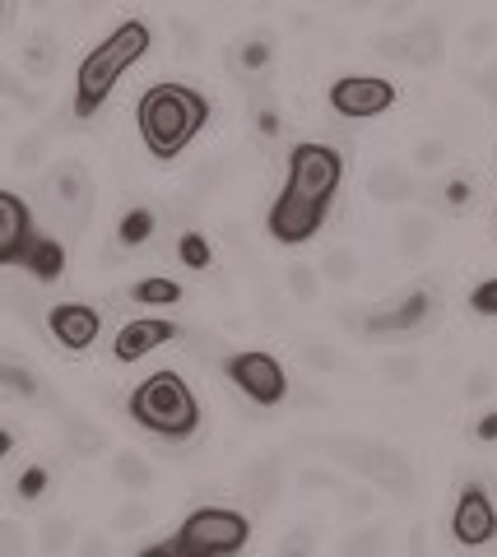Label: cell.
<instances>
[{"instance_id": "6da1fadb", "label": "cell", "mask_w": 497, "mask_h": 557, "mask_svg": "<svg viewBox=\"0 0 497 557\" xmlns=\"http://www.w3.org/2000/svg\"><path fill=\"white\" fill-rule=\"evenodd\" d=\"M135 121H140V139L153 159L173 163L210 126V98L191 89V84H153L135 102Z\"/></svg>"}, {"instance_id": "7a4b0ae2", "label": "cell", "mask_w": 497, "mask_h": 557, "mask_svg": "<svg viewBox=\"0 0 497 557\" xmlns=\"http://www.w3.org/2000/svg\"><path fill=\"white\" fill-rule=\"evenodd\" d=\"M153 33L145 20H126L116 24L108 38H102L89 57L79 61V75H75V116H94L102 112V102H108V94L116 89V79L126 75V70L135 65L149 51Z\"/></svg>"}, {"instance_id": "3957f363", "label": "cell", "mask_w": 497, "mask_h": 557, "mask_svg": "<svg viewBox=\"0 0 497 557\" xmlns=\"http://www.w3.org/2000/svg\"><path fill=\"white\" fill-rule=\"evenodd\" d=\"M131 418L163 442H191L200 432V399L173 368H163L131 391Z\"/></svg>"}, {"instance_id": "277c9868", "label": "cell", "mask_w": 497, "mask_h": 557, "mask_svg": "<svg viewBox=\"0 0 497 557\" xmlns=\"http://www.w3.org/2000/svg\"><path fill=\"white\" fill-rule=\"evenodd\" d=\"M251 539V520L233 507H200L182 520V530L149 553H182V557H228L243 553Z\"/></svg>"}, {"instance_id": "5b68a950", "label": "cell", "mask_w": 497, "mask_h": 557, "mask_svg": "<svg viewBox=\"0 0 497 557\" xmlns=\"http://www.w3.org/2000/svg\"><path fill=\"white\" fill-rule=\"evenodd\" d=\"M339 182H345V159H339V149L321 145V139L294 145V153H288V186H294L298 196L331 209Z\"/></svg>"}, {"instance_id": "8992f818", "label": "cell", "mask_w": 497, "mask_h": 557, "mask_svg": "<svg viewBox=\"0 0 497 557\" xmlns=\"http://www.w3.org/2000/svg\"><path fill=\"white\" fill-rule=\"evenodd\" d=\"M335 456L345 460L353 474H363L390 497H409L414 493V469L400 460V450H390L382 442H335Z\"/></svg>"}, {"instance_id": "52a82bcc", "label": "cell", "mask_w": 497, "mask_h": 557, "mask_svg": "<svg viewBox=\"0 0 497 557\" xmlns=\"http://www.w3.org/2000/svg\"><path fill=\"white\" fill-rule=\"evenodd\" d=\"M224 372L237 391H243L251 405H284V395H288V372H284V362L265 354V348H247V354H233L224 358Z\"/></svg>"}, {"instance_id": "ba28073f", "label": "cell", "mask_w": 497, "mask_h": 557, "mask_svg": "<svg viewBox=\"0 0 497 557\" xmlns=\"http://www.w3.org/2000/svg\"><path fill=\"white\" fill-rule=\"evenodd\" d=\"M331 108L349 121H368V116H382L396 108V84L382 79V75H339L331 84Z\"/></svg>"}, {"instance_id": "9c48e42d", "label": "cell", "mask_w": 497, "mask_h": 557, "mask_svg": "<svg viewBox=\"0 0 497 557\" xmlns=\"http://www.w3.org/2000/svg\"><path fill=\"white\" fill-rule=\"evenodd\" d=\"M265 223H270V237H274V242H284V247H302V242H312V237L321 233L325 205L298 196L294 186H284L279 196H274Z\"/></svg>"}, {"instance_id": "30bf717a", "label": "cell", "mask_w": 497, "mask_h": 557, "mask_svg": "<svg viewBox=\"0 0 497 557\" xmlns=\"http://www.w3.org/2000/svg\"><path fill=\"white\" fill-rule=\"evenodd\" d=\"M451 534L465 548H484V544H493V539H497V507H493V497L479 483L460 487L456 511H451Z\"/></svg>"}, {"instance_id": "8fae6325", "label": "cell", "mask_w": 497, "mask_h": 557, "mask_svg": "<svg viewBox=\"0 0 497 557\" xmlns=\"http://www.w3.org/2000/svg\"><path fill=\"white\" fill-rule=\"evenodd\" d=\"M38 228H33V209L24 196L0 190V265H24Z\"/></svg>"}, {"instance_id": "7c38bea8", "label": "cell", "mask_w": 497, "mask_h": 557, "mask_svg": "<svg viewBox=\"0 0 497 557\" xmlns=\"http://www.w3.org/2000/svg\"><path fill=\"white\" fill-rule=\"evenodd\" d=\"M51 200H57V209L65 214V223H71V233H79L84 223H89L94 214V177L84 163H61L57 172H51Z\"/></svg>"}, {"instance_id": "4fadbf2b", "label": "cell", "mask_w": 497, "mask_h": 557, "mask_svg": "<svg viewBox=\"0 0 497 557\" xmlns=\"http://www.w3.org/2000/svg\"><path fill=\"white\" fill-rule=\"evenodd\" d=\"M47 330H51V339H57L65 354H84V348L102 335V317H98V307H89V302H61V307L47 311Z\"/></svg>"}, {"instance_id": "5bb4252c", "label": "cell", "mask_w": 497, "mask_h": 557, "mask_svg": "<svg viewBox=\"0 0 497 557\" xmlns=\"http://www.w3.org/2000/svg\"><path fill=\"white\" fill-rule=\"evenodd\" d=\"M386 61H400V65H414V70H433L442 61V28L437 24H419L400 33V38H382L376 42Z\"/></svg>"}, {"instance_id": "9a60e30c", "label": "cell", "mask_w": 497, "mask_h": 557, "mask_svg": "<svg viewBox=\"0 0 497 557\" xmlns=\"http://www.w3.org/2000/svg\"><path fill=\"white\" fill-rule=\"evenodd\" d=\"M177 335H182V330H177L173 321H159V317L131 321V325H122V335L112 339V354H116V362H140V358L153 354V348L173 344Z\"/></svg>"}, {"instance_id": "2e32d148", "label": "cell", "mask_w": 497, "mask_h": 557, "mask_svg": "<svg viewBox=\"0 0 497 557\" xmlns=\"http://www.w3.org/2000/svg\"><path fill=\"white\" fill-rule=\"evenodd\" d=\"M279 493H284V465L279 460H256L247 474H243V497L251 502V511L274 507Z\"/></svg>"}, {"instance_id": "e0dca14e", "label": "cell", "mask_w": 497, "mask_h": 557, "mask_svg": "<svg viewBox=\"0 0 497 557\" xmlns=\"http://www.w3.org/2000/svg\"><path fill=\"white\" fill-rule=\"evenodd\" d=\"M368 196L376 205H405V200H414L419 190H414V177H409L400 163H376L368 172Z\"/></svg>"}, {"instance_id": "ac0fdd59", "label": "cell", "mask_w": 497, "mask_h": 557, "mask_svg": "<svg viewBox=\"0 0 497 557\" xmlns=\"http://www.w3.org/2000/svg\"><path fill=\"white\" fill-rule=\"evenodd\" d=\"M427 307H433V298L419 288V293H409L405 302L396 307H386V311H376V317H368V330L372 335H396V330H414L423 317H427Z\"/></svg>"}, {"instance_id": "d6986e66", "label": "cell", "mask_w": 497, "mask_h": 557, "mask_svg": "<svg viewBox=\"0 0 497 557\" xmlns=\"http://www.w3.org/2000/svg\"><path fill=\"white\" fill-rule=\"evenodd\" d=\"M433 242H437V223H433V219H423V214L405 219V223H400V233H396V247H400L405 260H423L427 251H433Z\"/></svg>"}, {"instance_id": "ffe728a7", "label": "cell", "mask_w": 497, "mask_h": 557, "mask_svg": "<svg viewBox=\"0 0 497 557\" xmlns=\"http://www.w3.org/2000/svg\"><path fill=\"white\" fill-rule=\"evenodd\" d=\"M24 265L38 274L42 284H51V278H61V270H65V247H61L57 237H38V242H33V251H28Z\"/></svg>"}, {"instance_id": "44dd1931", "label": "cell", "mask_w": 497, "mask_h": 557, "mask_svg": "<svg viewBox=\"0 0 497 557\" xmlns=\"http://www.w3.org/2000/svg\"><path fill=\"white\" fill-rule=\"evenodd\" d=\"M153 228H159V219H153V209H126L122 214V228H116V242L122 247H145V242L153 237Z\"/></svg>"}, {"instance_id": "7402d4cb", "label": "cell", "mask_w": 497, "mask_h": 557, "mask_svg": "<svg viewBox=\"0 0 497 557\" xmlns=\"http://www.w3.org/2000/svg\"><path fill=\"white\" fill-rule=\"evenodd\" d=\"M112 474H116V483H122V487H131V493H145V487L153 483L149 460H140L135 450H122V456L112 460Z\"/></svg>"}, {"instance_id": "603a6c76", "label": "cell", "mask_w": 497, "mask_h": 557, "mask_svg": "<svg viewBox=\"0 0 497 557\" xmlns=\"http://www.w3.org/2000/svg\"><path fill=\"white\" fill-rule=\"evenodd\" d=\"M131 298L135 302H149V307H167V302H177L182 298V284H173V278H140V284L131 288Z\"/></svg>"}, {"instance_id": "cb8c5ba5", "label": "cell", "mask_w": 497, "mask_h": 557, "mask_svg": "<svg viewBox=\"0 0 497 557\" xmlns=\"http://www.w3.org/2000/svg\"><path fill=\"white\" fill-rule=\"evenodd\" d=\"M65 442H71L75 456H98V450L108 446V437H102V428L84 423V418H71V423H65Z\"/></svg>"}, {"instance_id": "d4e9b609", "label": "cell", "mask_w": 497, "mask_h": 557, "mask_svg": "<svg viewBox=\"0 0 497 557\" xmlns=\"http://www.w3.org/2000/svg\"><path fill=\"white\" fill-rule=\"evenodd\" d=\"M321 274L331 278V284H349V278L358 274V256L349 247H331L321 256Z\"/></svg>"}, {"instance_id": "484cf974", "label": "cell", "mask_w": 497, "mask_h": 557, "mask_svg": "<svg viewBox=\"0 0 497 557\" xmlns=\"http://www.w3.org/2000/svg\"><path fill=\"white\" fill-rule=\"evenodd\" d=\"M382 381L386 386H414L419 381V358L414 354H396L382 362Z\"/></svg>"}, {"instance_id": "4316f807", "label": "cell", "mask_w": 497, "mask_h": 557, "mask_svg": "<svg viewBox=\"0 0 497 557\" xmlns=\"http://www.w3.org/2000/svg\"><path fill=\"white\" fill-rule=\"evenodd\" d=\"M177 251H182V260H186L191 270H210V260H214V247H210V242H204V233H196V228L182 233Z\"/></svg>"}, {"instance_id": "83f0119b", "label": "cell", "mask_w": 497, "mask_h": 557, "mask_svg": "<svg viewBox=\"0 0 497 557\" xmlns=\"http://www.w3.org/2000/svg\"><path fill=\"white\" fill-rule=\"evenodd\" d=\"M321 270H312V265H294V270H288V288H294V298L298 302H312L316 298V293H321Z\"/></svg>"}, {"instance_id": "f1b7e54d", "label": "cell", "mask_w": 497, "mask_h": 557, "mask_svg": "<svg viewBox=\"0 0 497 557\" xmlns=\"http://www.w3.org/2000/svg\"><path fill=\"white\" fill-rule=\"evenodd\" d=\"M71 520L57 516V520H47L42 525V553H61V548H71Z\"/></svg>"}, {"instance_id": "f546056e", "label": "cell", "mask_w": 497, "mask_h": 557, "mask_svg": "<svg viewBox=\"0 0 497 557\" xmlns=\"http://www.w3.org/2000/svg\"><path fill=\"white\" fill-rule=\"evenodd\" d=\"M219 177H224V168H219L214 159H210V163H200V168L191 172V196H200V200H204V196H210V190L219 186Z\"/></svg>"}, {"instance_id": "4dcf8cb0", "label": "cell", "mask_w": 497, "mask_h": 557, "mask_svg": "<svg viewBox=\"0 0 497 557\" xmlns=\"http://www.w3.org/2000/svg\"><path fill=\"white\" fill-rule=\"evenodd\" d=\"M470 311H479V317H497V278H484V284L470 293Z\"/></svg>"}, {"instance_id": "1f68e13d", "label": "cell", "mask_w": 497, "mask_h": 557, "mask_svg": "<svg viewBox=\"0 0 497 557\" xmlns=\"http://www.w3.org/2000/svg\"><path fill=\"white\" fill-rule=\"evenodd\" d=\"M42 493H47V469H42V465L24 469V474H20V497H24V502H38Z\"/></svg>"}, {"instance_id": "d6a6232c", "label": "cell", "mask_w": 497, "mask_h": 557, "mask_svg": "<svg viewBox=\"0 0 497 557\" xmlns=\"http://www.w3.org/2000/svg\"><path fill=\"white\" fill-rule=\"evenodd\" d=\"M386 548V534L382 530H358L345 539V553H382Z\"/></svg>"}, {"instance_id": "836d02e7", "label": "cell", "mask_w": 497, "mask_h": 557, "mask_svg": "<svg viewBox=\"0 0 497 557\" xmlns=\"http://www.w3.org/2000/svg\"><path fill=\"white\" fill-rule=\"evenodd\" d=\"M302 362H307L312 372H331V368H339V354H335V348H325V344H312V348L302 354Z\"/></svg>"}, {"instance_id": "e575fe53", "label": "cell", "mask_w": 497, "mask_h": 557, "mask_svg": "<svg viewBox=\"0 0 497 557\" xmlns=\"http://www.w3.org/2000/svg\"><path fill=\"white\" fill-rule=\"evenodd\" d=\"M5 386H10L14 395H33V391H38V381H33V376L20 368V362H5Z\"/></svg>"}, {"instance_id": "d590c367", "label": "cell", "mask_w": 497, "mask_h": 557, "mask_svg": "<svg viewBox=\"0 0 497 557\" xmlns=\"http://www.w3.org/2000/svg\"><path fill=\"white\" fill-rule=\"evenodd\" d=\"M414 159H419L423 168H437L442 159H447V145H442V139H423V145L414 149Z\"/></svg>"}, {"instance_id": "8d00e7d4", "label": "cell", "mask_w": 497, "mask_h": 557, "mask_svg": "<svg viewBox=\"0 0 497 557\" xmlns=\"http://www.w3.org/2000/svg\"><path fill=\"white\" fill-rule=\"evenodd\" d=\"M145 520H149V511L140 507V502H131V507L116 511V530H135V525H145Z\"/></svg>"}, {"instance_id": "74e56055", "label": "cell", "mask_w": 497, "mask_h": 557, "mask_svg": "<svg viewBox=\"0 0 497 557\" xmlns=\"http://www.w3.org/2000/svg\"><path fill=\"white\" fill-rule=\"evenodd\" d=\"M265 61H270V47H265V42H247V47H243V65H247V70H261Z\"/></svg>"}, {"instance_id": "f35d334b", "label": "cell", "mask_w": 497, "mask_h": 557, "mask_svg": "<svg viewBox=\"0 0 497 557\" xmlns=\"http://www.w3.org/2000/svg\"><path fill=\"white\" fill-rule=\"evenodd\" d=\"M474 89H479V94H484V98L493 102V108H497V65H488V70H484V75H479V79H474Z\"/></svg>"}, {"instance_id": "ab89813d", "label": "cell", "mask_w": 497, "mask_h": 557, "mask_svg": "<svg viewBox=\"0 0 497 557\" xmlns=\"http://www.w3.org/2000/svg\"><path fill=\"white\" fill-rule=\"evenodd\" d=\"M24 61H28V70H51V51H47V42H33V47L24 51Z\"/></svg>"}, {"instance_id": "60d3db41", "label": "cell", "mask_w": 497, "mask_h": 557, "mask_svg": "<svg viewBox=\"0 0 497 557\" xmlns=\"http://www.w3.org/2000/svg\"><path fill=\"white\" fill-rule=\"evenodd\" d=\"M488 391H493V376H488V372H474V376L465 381V395H470V399H484Z\"/></svg>"}, {"instance_id": "b9f144b4", "label": "cell", "mask_w": 497, "mask_h": 557, "mask_svg": "<svg viewBox=\"0 0 497 557\" xmlns=\"http://www.w3.org/2000/svg\"><path fill=\"white\" fill-rule=\"evenodd\" d=\"M38 159H42V135H33L20 145V163H38Z\"/></svg>"}, {"instance_id": "7bdbcfd3", "label": "cell", "mask_w": 497, "mask_h": 557, "mask_svg": "<svg viewBox=\"0 0 497 557\" xmlns=\"http://www.w3.org/2000/svg\"><path fill=\"white\" fill-rule=\"evenodd\" d=\"M474 432H479V442H497V409H493V413H488V418H484V423H479Z\"/></svg>"}, {"instance_id": "ee69618b", "label": "cell", "mask_w": 497, "mask_h": 557, "mask_svg": "<svg viewBox=\"0 0 497 557\" xmlns=\"http://www.w3.org/2000/svg\"><path fill=\"white\" fill-rule=\"evenodd\" d=\"M488 33H493V24H488V20H479V24L470 28V47H484V42H488Z\"/></svg>"}, {"instance_id": "f6af8a7d", "label": "cell", "mask_w": 497, "mask_h": 557, "mask_svg": "<svg viewBox=\"0 0 497 557\" xmlns=\"http://www.w3.org/2000/svg\"><path fill=\"white\" fill-rule=\"evenodd\" d=\"M447 200H451V205H465V200H470V182H451V186H447Z\"/></svg>"}, {"instance_id": "bcb514c9", "label": "cell", "mask_w": 497, "mask_h": 557, "mask_svg": "<svg viewBox=\"0 0 497 557\" xmlns=\"http://www.w3.org/2000/svg\"><path fill=\"white\" fill-rule=\"evenodd\" d=\"M10 450H14V432L5 428V432H0V456H10Z\"/></svg>"}, {"instance_id": "7dc6e473", "label": "cell", "mask_w": 497, "mask_h": 557, "mask_svg": "<svg viewBox=\"0 0 497 557\" xmlns=\"http://www.w3.org/2000/svg\"><path fill=\"white\" fill-rule=\"evenodd\" d=\"M414 5V0H390V14H400V10H409Z\"/></svg>"}, {"instance_id": "c3c4849f", "label": "cell", "mask_w": 497, "mask_h": 557, "mask_svg": "<svg viewBox=\"0 0 497 557\" xmlns=\"http://www.w3.org/2000/svg\"><path fill=\"white\" fill-rule=\"evenodd\" d=\"M79 5H84V10H98V5H102V0H79Z\"/></svg>"}, {"instance_id": "681fc988", "label": "cell", "mask_w": 497, "mask_h": 557, "mask_svg": "<svg viewBox=\"0 0 497 557\" xmlns=\"http://www.w3.org/2000/svg\"><path fill=\"white\" fill-rule=\"evenodd\" d=\"M349 5H372V0H349Z\"/></svg>"}]
</instances>
